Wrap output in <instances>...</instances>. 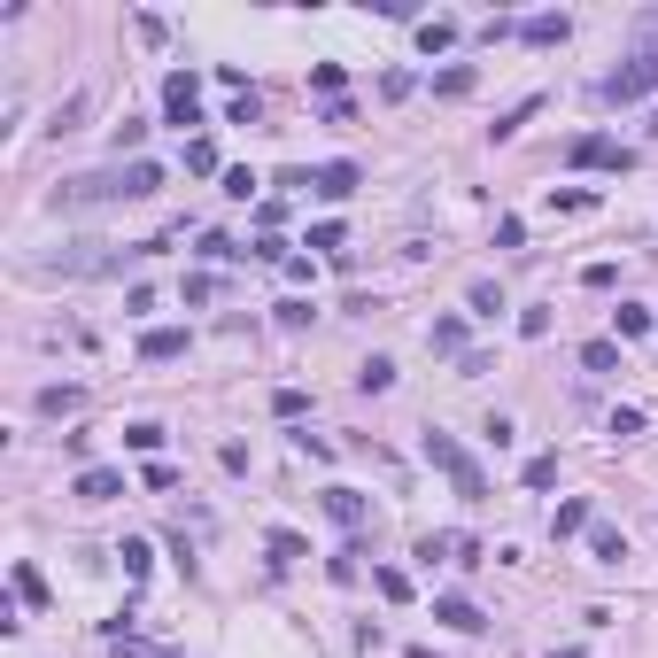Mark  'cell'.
<instances>
[{
  "label": "cell",
  "mask_w": 658,
  "mask_h": 658,
  "mask_svg": "<svg viewBox=\"0 0 658 658\" xmlns=\"http://www.w3.org/2000/svg\"><path fill=\"white\" fill-rule=\"evenodd\" d=\"M163 186V163L132 155V163H109V171H86V179L55 186V210H101V202H148Z\"/></svg>",
  "instance_id": "cell-1"
},
{
  "label": "cell",
  "mask_w": 658,
  "mask_h": 658,
  "mask_svg": "<svg viewBox=\"0 0 658 658\" xmlns=\"http://www.w3.org/2000/svg\"><path fill=\"white\" fill-rule=\"evenodd\" d=\"M658 93V8H643L628 31V62L612 70V78H597L589 86V101L597 109H628V101H651Z\"/></svg>",
  "instance_id": "cell-2"
},
{
  "label": "cell",
  "mask_w": 658,
  "mask_h": 658,
  "mask_svg": "<svg viewBox=\"0 0 658 658\" xmlns=\"http://www.w3.org/2000/svg\"><path fill=\"white\" fill-rule=\"evenodd\" d=\"M426 465H442L449 473V488H457V496H465V504H488V473H480L473 465V449L457 442V434H442V426H426Z\"/></svg>",
  "instance_id": "cell-3"
},
{
  "label": "cell",
  "mask_w": 658,
  "mask_h": 658,
  "mask_svg": "<svg viewBox=\"0 0 658 658\" xmlns=\"http://www.w3.org/2000/svg\"><path fill=\"white\" fill-rule=\"evenodd\" d=\"M566 163L573 171H635V148H620L612 132H581V140H566Z\"/></svg>",
  "instance_id": "cell-4"
},
{
  "label": "cell",
  "mask_w": 658,
  "mask_h": 658,
  "mask_svg": "<svg viewBox=\"0 0 658 658\" xmlns=\"http://www.w3.org/2000/svg\"><path fill=\"white\" fill-rule=\"evenodd\" d=\"M163 124H202V86H194V70H171L163 78Z\"/></svg>",
  "instance_id": "cell-5"
},
{
  "label": "cell",
  "mask_w": 658,
  "mask_h": 658,
  "mask_svg": "<svg viewBox=\"0 0 658 658\" xmlns=\"http://www.w3.org/2000/svg\"><path fill=\"white\" fill-rule=\"evenodd\" d=\"M70 496H86V504H109V496H124V473H117V465H78Z\"/></svg>",
  "instance_id": "cell-6"
},
{
  "label": "cell",
  "mask_w": 658,
  "mask_h": 658,
  "mask_svg": "<svg viewBox=\"0 0 658 658\" xmlns=\"http://www.w3.org/2000/svg\"><path fill=\"white\" fill-rule=\"evenodd\" d=\"M186 349H194V333H186V326H148V333H140V357H148V364H171V357H186Z\"/></svg>",
  "instance_id": "cell-7"
},
{
  "label": "cell",
  "mask_w": 658,
  "mask_h": 658,
  "mask_svg": "<svg viewBox=\"0 0 658 658\" xmlns=\"http://www.w3.org/2000/svg\"><path fill=\"white\" fill-rule=\"evenodd\" d=\"M566 31H573V16H558V8L519 16V39H527V47H566Z\"/></svg>",
  "instance_id": "cell-8"
},
{
  "label": "cell",
  "mask_w": 658,
  "mask_h": 658,
  "mask_svg": "<svg viewBox=\"0 0 658 658\" xmlns=\"http://www.w3.org/2000/svg\"><path fill=\"white\" fill-rule=\"evenodd\" d=\"M364 186V171L357 163H318V179H310V194H326V202H349Z\"/></svg>",
  "instance_id": "cell-9"
},
{
  "label": "cell",
  "mask_w": 658,
  "mask_h": 658,
  "mask_svg": "<svg viewBox=\"0 0 658 658\" xmlns=\"http://www.w3.org/2000/svg\"><path fill=\"white\" fill-rule=\"evenodd\" d=\"M326 519H333V527H349V535H357L364 519H372V504H364L357 488H326Z\"/></svg>",
  "instance_id": "cell-10"
},
{
  "label": "cell",
  "mask_w": 658,
  "mask_h": 658,
  "mask_svg": "<svg viewBox=\"0 0 658 658\" xmlns=\"http://www.w3.org/2000/svg\"><path fill=\"white\" fill-rule=\"evenodd\" d=\"M434 620H442V628H457V635H480V628H488L473 597H434Z\"/></svg>",
  "instance_id": "cell-11"
},
{
  "label": "cell",
  "mask_w": 658,
  "mask_h": 658,
  "mask_svg": "<svg viewBox=\"0 0 658 658\" xmlns=\"http://www.w3.org/2000/svg\"><path fill=\"white\" fill-rule=\"evenodd\" d=\"M589 527H597V504H589V496H573V504L550 511V535H558V542H566V535H589Z\"/></svg>",
  "instance_id": "cell-12"
},
{
  "label": "cell",
  "mask_w": 658,
  "mask_h": 658,
  "mask_svg": "<svg viewBox=\"0 0 658 658\" xmlns=\"http://www.w3.org/2000/svg\"><path fill=\"white\" fill-rule=\"evenodd\" d=\"M426 349H434V357H473V349H465V318H434V326H426Z\"/></svg>",
  "instance_id": "cell-13"
},
{
  "label": "cell",
  "mask_w": 658,
  "mask_h": 658,
  "mask_svg": "<svg viewBox=\"0 0 658 658\" xmlns=\"http://www.w3.org/2000/svg\"><path fill=\"white\" fill-rule=\"evenodd\" d=\"M70 411H86V388H78V380H62V388H39V419H70Z\"/></svg>",
  "instance_id": "cell-14"
},
{
  "label": "cell",
  "mask_w": 658,
  "mask_h": 658,
  "mask_svg": "<svg viewBox=\"0 0 658 658\" xmlns=\"http://www.w3.org/2000/svg\"><path fill=\"white\" fill-rule=\"evenodd\" d=\"M86 109H93V93H86V86H78V93H62V109L47 117V132H55V140H62V132H78V124H86Z\"/></svg>",
  "instance_id": "cell-15"
},
{
  "label": "cell",
  "mask_w": 658,
  "mask_h": 658,
  "mask_svg": "<svg viewBox=\"0 0 658 658\" xmlns=\"http://www.w3.org/2000/svg\"><path fill=\"white\" fill-rule=\"evenodd\" d=\"M264 550H271V566H295V558H310V542H302L295 527H271V535H264Z\"/></svg>",
  "instance_id": "cell-16"
},
{
  "label": "cell",
  "mask_w": 658,
  "mask_h": 658,
  "mask_svg": "<svg viewBox=\"0 0 658 658\" xmlns=\"http://www.w3.org/2000/svg\"><path fill=\"white\" fill-rule=\"evenodd\" d=\"M434 93H442V101H465V93H473V62H449L442 78H434Z\"/></svg>",
  "instance_id": "cell-17"
},
{
  "label": "cell",
  "mask_w": 658,
  "mask_h": 658,
  "mask_svg": "<svg viewBox=\"0 0 658 658\" xmlns=\"http://www.w3.org/2000/svg\"><path fill=\"white\" fill-rule=\"evenodd\" d=\"M535 109H542V101H535V93H527V101H511V109H504V117H496V124H488V140H511V132H519V124H527V117H535Z\"/></svg>",
  "instance_id": "cell-18"
},
{
  "label": "cell",
  "mask_w": 658,
  "mask_h": 658,
  "mask_svg": "<svg viewBox=\"0 0 658 658\" xmlns=\"http://www.w3.org/2000/svg\"><path fill=\"white\" fill-rule=\"evenodd\" d=\"M612 326H620V341H643V333H651V310H643V302H620Z\"/></svg>",
  "instance_id": "cell-19"
},
{
  "label": "cell",
  "mask_w": 658,
  "mask_h": 658,
  "mask_svg": "<svg viewBox=\"0 0 658 658\" xmlns=\"http://www.w3.org/2000/svg\"><path fill=\"white\" fill-rule=\"evenodd\" d=\"M372 589L388 604H411V573H395V566H372Z\"/></svg>",
  "instance_id": "cell-20"
},
{
  "label": "cell",
  "mask_w": 658,
  "mask_h": 658,
  "mask_svg": "<svg viewBox=\"0 0 658 658\" xmlns=\"http://www.w3.org/2000/svg\"><path fill=\"white\" fill-rule=\"evenodd\" d=\"M357 388H364V395H388V388H395V364H388V357H364Z\"/></svg>",
  "instance_id": "cell-21"
},
{
  "label": "cell",
  "mask_w": 658,
  "mask_h": 658,
  "mask_svg": "<svg viewBox=\"0 0 658 658\" xmlns=\"http://www.w3.org/2000/svg\"><path fill=\"white\" fill-rule=\"evenodd\" d=\"M419 47H426V55L457 47V24H449V16H426V24H419Z\"/></svg>",
  "instance_id": "cell-22"
},
{
  "label": "cell",
  "mask_w": 658,
  "mask_h": 658,
  "mask_svg": "<svg viewBox=\"0 0 658 658\" xmlns=\"http://www.w3.org/2000/svg\"><path fill=\"white\" fill-rule=\"evenodd\" d=\"M16 597H24V604H47V573L31 566V558H16Z\"/></svg>",
  "instance_id": "cell-23"
},
{
  "label": "cell",
  "mask_w": 658,
  "mask_h": 658,
  "mask_svg": "<svg viewBox=\"0 0 658 658\" xmlns=\"http://www.w3.org/2000/svg\"><path fill=\"white\" fill-rule=\"evenodd\" d=\"M124 449L155 457V449H163V426H155V419H132V426H124Z\"/></svg>",
  "instance_id": "cell-24"
},
{
  "label": "cell",
  "mask_w": 658,
  "mask_h": 658,
  "mask_svg": "<svg viewBox=\"0 0 658 658\" xmlns=\"http://www.w3.org/2000/svg\"><path fill=\"white\" fill-rule=\"evenodd\" d=\"M117 558H124V581H148V566H155V550H148V542H140V535L124 542Z\"/></svg>",
  "instance_id": "cell-25"
},
{
  "label": "cell",
  "mask_w": 658,
  "mask_h": 658,
  "mask_svg": "<svg viewBox=\"0 0 658 658\" xmlns=\"http://www.w3.org/2000/svg\"><path fill=\"white\" fill-rule=\"evenodd\" d=\"M550 210H597V194H589V186H550Z\"/></svg>",
  "instance_id": "cell-26"
},
{
  "label": "cell",
  "mask_w": 658,
  "mask_h": 658,
  "mask_svg": "<svg viewBox=\"0 0 658 658\" xmlns=\"http://www.w3.org/2000/svg\"><path fill=\"white\" fill-rule=\"evenodd\" d=\"M310 86L326 93V101H341V86H349V70H341V62H318V70H310Z\"/></svg>",
  "instance_id": "cell-27"
},
{
  "label": "cell",
  "mask_w": 658,
  "mask_h": 658,
  "mask_svg": "<svg viewBox=\"0 0 658 658\" xmlns=\"http://www.w3.org/2000/svg\"><path fill=\"white\" fill-rule=\"evenodd\" d=\"M310 318H318V302H302V295H287V302H279V326H287V333H302Z\"/></svg>",
  "instance_id": "cell-28"
},
{
  "label": "cell",
  "mask_w": 658,
  "mask_h": 658,
  "mask_svg": "<svg viewBox=\"0 0 658 658\" xmlns=\"http://www.w3.org/2000/svg\"><path fill=\"white\" fill-rule=\"evenodd\" d=\"M504 310V287L496 279H473V318H496Z\"/></svg>",
  "instance_id": "cell-29"
},
{
  "label": "cell",
  "mask_w": 658,
  "mask_h": 658,
  "mask_svg": "<svg viewBox=\"0 0 658 658\" xmlns=\"http://www.w3.org/2000/svg\"><path fill=\"white\" fill-rule=\"evenodd\" d=\"M589 550H597V566H620V558H628V542L612 535V527H597V535H589Z\"/></svg>",
  "instance_id": "cell-30"
},
{
  "label": "cell",
  "mask_w": 658,
  "mask_h": 658,
  "mask_svg": "<svg viewBox=\"0 0 658 658\" xmlns=\"http://www.w3.org/2000/svg\"><path fill=\"white\" fill-rule=\"evenodd\" d=\"M581 364H589V372H612V364H620V341H589V349H581Z\"/></svg>",
  "instance_id": "cell-31"
},
{
  "label": "cell",
  "mask_w": 658,
  "mask_h": 658,
  "mask_svg": "<svg viewBox=\"0 0 658 658\" xmlns=\"http://www.w3.org/2000/svg\"><path fill=\"white\" fill-rule=\"evenodd\" d=\"M186 171H194V179H202V171H217V148H210V140H186Z\"/></svg>",
  "instance_id": "cell-32"
},
{
  "label": "cell",
  "mask_w": 658,
  "mask_h": 658,
  "mask_svg": "<svg viewBox=\"0 0 658 658\" xmlns=\"http://www.w3.org/2000/svg\"><path fill=\"white\" fill-rule=\"evenodd\" d=\"M271 411H279V419H302V411H310V395H302V388H279V395H271Z\"/></svg>",
  "instance_id": "cell-33"
},
{
  "label": "cell",
  "mask_w": 658,
  "mask_h": 658,
  "mask_svg": "<svg viewBox=\"0 0 658 658\" xmlns=\"http://www.w3.org/2000/svg\"><path fill=\"white\" fill-rule=\"evenodd\" d=\"M202 256H210V264H233V256H248V248H233L225 233H202Z\"/></svg>",
  "instance_id": "cell-34"
},
{
  "label": "cell",
  "mask_w": 658,
  "mask_h": 658,
  "mask_svg": "<svg viewBox=\"0 0 658 658\" xmlns=\"http://www.w3.org/2000/svg\"><path fill=\"white\" fill-rule=\"evenodd\" d=\"M527 488H558V457H527Z\"/></svg>",
  "instance_id": "cell-35"
},
{
  "label": "cell",
  "mask_w": 658,
  "mask_h": 658,
  "mask_svg": "<svg viewBox=\"0 0 658 658\" xmlns=\"http://www.w3.org/2000/svg\"><path fill=\"white\" fill-rule=\"evenodd\" d=\"M140 140H148V124H140V117H124V124H117V163H124V148L140 155Z\"/></svg>",
  "instance_id": "cell-36"
},
{
  "label": "cell",
  "mask_w": 658,
  "mask_h": 658,
  "mask_svg": "<svg viewBox=\"0 0 658 658\" xmlns=\"http://www.w3.org/2000/svg\"><path fill=\"white\" fill-rule=\"evenodd\" d=\"M117 658H179V651H171V643H132V635H124Z\"/></svg>",
  "instance_id": "cell-37"
},
{
  "label": "cell",
  "mask_w": 658,
  "mask_h": 658,
  "mask_svg": "<svg viewBox=\"0 0 658 658\" xmlns=\"http://www.w3.org/2000/svg\"><path fill=\"white\" fill-rule=\"evenodd\" d=\"M256 186H264V179H256V171H225V194H233V202H248Z\"/></svg>",
  "instance_id": "cell-38"
},
{
  "label": "cell",
  "mask_w": 658,
  "mask_h": 658,
  "mask_svg": "<svg viewBox=\"0 0 658 658\" xmlns=\"http://www.w3.org/2000/svg\"><path fill=\"white\" fill-rule=\"evenodd\" d=\"M310 248H326V256H341V225H333V217H326V225H310Z\"/></svg>",
  "instance_id": "cell-39"
},
{
  "label": "cell",
  "mask_w": 658,
  "mask_h": 658,
  "mask_svg": "<svg viewBox=\"0 0 658 658\" xmlns=\"http://www.w3.org/2000/svg\"><path fill=\"white\" fill-rule=\"evenodd\" d=\"M403 658H434V651H403Z\"/></svg>",
  "instance_id": "cell-40"
},
{
  "label": "cell",
  "mask_w": 658,
  "mask_h": 658,
  "mask_svg": "<svg viewBox=\"0 0 658 658\" xmlns=\"http://www.w3.org/2000/svg\"><path fill=\"white\" fill-rule=\"evenodd\" d=\"M651 132H658V117H651Z\"/></svg>",
  "instance_id": "cell-41"
}]
</instances>
